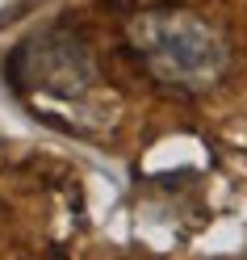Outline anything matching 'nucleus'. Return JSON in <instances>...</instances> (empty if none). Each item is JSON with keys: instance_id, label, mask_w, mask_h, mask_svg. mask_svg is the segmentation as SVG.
Wrapping results in <instances>:
<instances>
[{"instance_id": "2", "label": "nucleus", "mask_w": 247, "mask_h": 260, "mask_svg": "<svg viewBox=\"0 0 247 260\" xmlns=\"http://www.w3.org/2000/svg\"><path fill=\"white\" fill-rule=\"evenodd\" d=\"M92 76L96 68L88 55V42L63 25L29 34L5 59V80L17 92H38V96H55V101L84 96L92 88Z\"/></svg>"}, {"instance_id": "1", "label": "nucleus", "mask_w": 247, "mask_h": 260, "mask_svg": "<svg viewBox=\"0 0 247 260\" xmlns=\"http://www.w3.org/2000/svg\"><path fill=\"white\" fill-rule=\"evenodd\" d=\"M130 51L147 68V76L163 88L205 92L222 80L230 63L226 38L185 9H147L130 21Z\"/></svg>"}]
</instances>
